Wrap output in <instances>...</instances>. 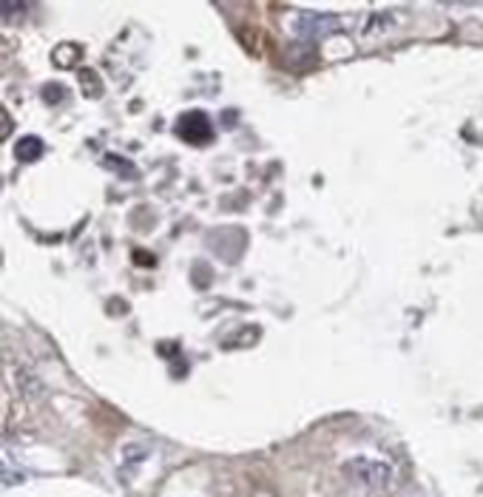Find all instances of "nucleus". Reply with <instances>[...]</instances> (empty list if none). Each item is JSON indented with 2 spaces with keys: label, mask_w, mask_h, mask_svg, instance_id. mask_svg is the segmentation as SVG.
<instances>
[{
  "label": "nucleus",
  "mask_w": 483,
  "mask_h": 497,
  "mask_svg": "<svg viewBox=\"0 0 483 497\" xmlns=\"http://www.w3.org/2000/svg\"><path fill=\"white\" fill-rule=\"evenodd\" d=\"M344 475L350 481H355L364 489L373 492H384L393 486L395 481V469L387 460H378V458H367V455H355L344 463Z\"/></svg>",
  "instance_id": "1"
},
{
  "label": "nucleus",
  "mask_w": 483,
  "mask_h": 497,
  "mask_svg": "<svg viewBox=\"0 0 483 497\" xmlns=\"http://www.w3.org/2000/svg\"><path fill=\"white\" fill-rule=\"evenodd\" d=\"M180 137L194 143V145H202V143H208L214 137V128H211V120L202 114V111H191L180 120Z\"/></svg>",
  "instance_id": "2"
},
{
  "label": "nucleus",
  "mask_w": 483,
  "mask_h": 497,
  "mask_svg": "<svg viewBox=\"0 0 483 497\" xmlns=\"http://www.w3.org/2000/svg\"><path fill=\"white\" fill-rule=\"evenodd\" d=\"M15 153H17V160H23V163H26V160H37V156L43 153V143L37 137H26V140L17 143Z\"/></svg>",
  "instance_id": "3"
}]
</instances>
